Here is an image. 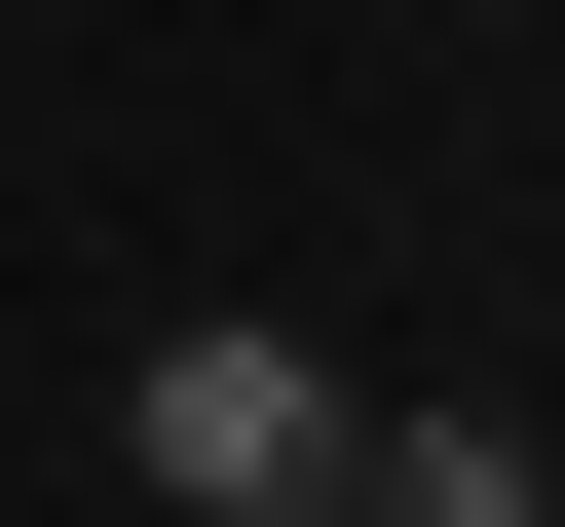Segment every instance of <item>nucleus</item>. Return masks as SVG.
<instances>
[{"label":"nucleus","instance_id":"1","mask_svg":"<svg viewBox=\"0 0 565 527\" xmlns=\"http://www.w3.org/2000/svg\"><path fill=\"white\" fill-rule=\"evenodd\" d=\"M114 452H151V527H340V340H264V302H189L151 377H114Z\"/></svg>","mask_w":565,"mask_h":527},{"label":"nucleus","instance_id":"2","mask_svg":"<svg viewBox=\"0 0 565 527\" xmlns=\"http://www.w3.org/2000/svg\"><path fill=\"white\" fill-rule=\"evenodd\" d=\"M340 527H565V490H527V415H377V452H340Z\"/></svg>","mask_w":565,"mask_h":527}]
</instances>
